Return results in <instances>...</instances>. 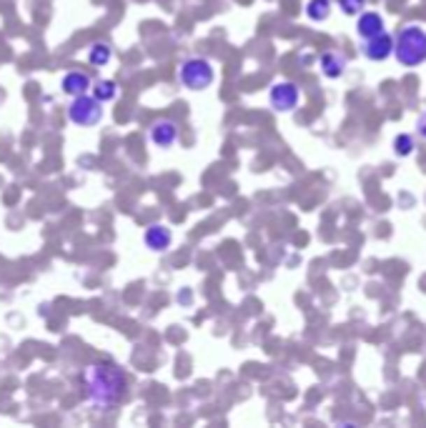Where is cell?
Returning a JSON list of instances; mask_svg holds the SVG:
<instances>
[{
  "label": "cell",
  "mask_w": 426,
  "mask_h": 428,
  "mask_svg": "<svg viewBox=\"0 0 426 428\" xmlns=\"http://www.w3.org/2000/svg\"><path fill=\"white\" fill-rule=\"evenodd\" d=\"M90 85H93V80H90V76H88V73H83V71H71V73H66V76H63V80H60L63 93L73 95V98H76V95L88 93Z\"/></svg>",
  "instance_id": "9c48e42d"
},
{
  "label": "cell",
  "mask_w": 426,
  "mask_h": 428,
  "mask_svg": "<svg viewBox=\"0 0 426 428\" xmlns=\"http://www.w3.org/2000/svg\"><path fill=\"white\" fill-rule=\"evenodd\" d=\"M178 80L186 85L188 90H206L216 80V71L211 66V60L206 58H188L180 63Z\"/></svg>",
  "instance_id": "3957f363"
},
{
  "label": "cell",
  "mask_w": 426,
  "mask_h": 428,
  "mask_svg": "<svg viewBox=\"0 0 426 428\" xmlns=\"http://www.w3.org/2000/svg\"><path fill=\"white\" fill-rule=\"evenodd\" d=\"M306 15L313 23H321L331 15V0H308L306 3Z\"/></svg>",
  "instance_id": "5bb4252c"
},
{
  "label": "cell",
  "mask_w": 426,
  "mask_h": 428,
  "mask_svg": "<svg viewBox=\"0 0 426 428\" xmlns=\"http://www.w3.org/2000/svg\"><path fill=\"white\" fill-rule=\"evenodd\" d=\"M111 58H113V48H111V43H108V41H98V43H93V45L88 48V60H90V66H96V68L108 66Z\"/></svg>",
  "instance_id": "4fadbf2b"
},
{
  "label": "cell",
  "mask_w": 426,
  "mask_h": 428,
  "mask_svg": "<svg viewBox=\"0 0 426 428\" xmlns=\"http://www.w3.org/2000/svg\"><path fill=\"white\" fill-rule=\"evenodd\" d=\"M394 148H397V155L406 158V155L414 150V138L409 136V133H402V136H397V141H394Z\"/></svg>",
  "instance_id": "9a60e30c"
},
{
  "label": "cell",
  "mask_w": 426,
  "mask_h": 428,
  "mask_svg": "<svg viewBox=\"0 0 426 428\" xmlns=\"http://www.w3.org/2000/svg\"><path fill=\"white\" fill-rule=\"evenodd\" d=\"M394 55L406 68L421 66L426 60V30L421 25H404L394 43Z\"/></svg>",
  "instance_id": "7a4b0ae2"
},
{
  "label": "cell",
  "mask_w": 426,
  "mask_h": 428,
  "mask_svg": "<svg viewBox=\"0 0 426 428\" xmlns=\"http://www.w3.org/2000/svg\"><path fill=\"white\" fill-rule=\"evenodd\" d=\"M68 118H71V123L80 125V128H93V125L103 120V103L88 93L76 95L71 106H68Z\"/></svg>",
  "instance_id": "277c9868"
},
{
  "label": "cell",
  "mask_w": 426,
  "mask_h": 428,
  "mask_svg": "<svg viewBox=\"0 0 426 428\" xmlns=\"http://www.w3.org/2000/svg\"><path fill=\"white\" fill-rule=\"evenodd\" d=\"M391 53H394V41H391V36L386 33V30H381V33H376V36L367 38V43H364V55H367L369 60H374V63L386 60Z\"/></svg>",
  "instance_id": "52a82bcc"
},
{
  "label": "cell",
  "mask_w": 426,
  "mask_h": 428,
  "mask_svg": "<svg viewBox=\"0 0 426 428\" xmlns=\"http://www.w3.org/2000/svg\"><path fill=\"white\" fill-rule=\"evenodd\" d=\"M339 8L343 15H359L367 8V0H339Z\"/></svg>",
  "instance_id": "2e32d148"
},
{
  "label": "cell",
  "mask_w": 426,
  "mask_h": 428,
  "mask_svg": "<svg viewBox=\"0 0 426 428\" xmlns=\"http://www.w3.org/2000/svg\"><path fill=\"white\" fill-rule=\"evenodd\" d=\"M343 71H346V58H343L341 53L329 50V53L321 55V73H324L326 78L336 80V78L343 76Z\"/></svg>",
  "instance_id": "8fae6325"
},
{
  "label": "cell",
  "mask_w": 426,
  "mask_h": 428,
  "mask_svg": "<svg viewBox=\"0 0 426 428\" xmlns=\"http://www.w3.org/2000/svg\"><path fill=\"white\" fill-rule=\"evenodd\" d=\"M148 136L153 141V145H158V148H171L178 141V125L171 118H161L156 123H150Z\"/></svg>",
  "instance_id": "8992f818"
},
{
  "label": "cell",
  "mask_w": 426,
  "mask_h": 428,
  "mask_svg": "<svg viewBox=\"0 0 426 428\" xmlns=\"http://www.w3.org/2000/svg\"><path fill=\"white\" fill-rule=\"evenodd\" d=\"M143 243L148 245L150 250L161 253V250H169L171 248V243H173V233H171V228L161 226V223H153V226L145 228Z\"/></svg>",
  "instance_id": "ba28073f"
},
{
  "label": "cell",
  "mask_w": 426,
  "mask_h": 428,
  "mask_svg": "<svg viewBox=\"0 0 426 428\" xmlns=\"http://www.w3.org/2000/svg\"><path fill=\"white\" fill-rule=\"evenodd\" d=\"M269 101L274 106V110H278V113H291V110H296V106L301 101V90L291 80H281V83L271 88Z\"/></svg>",
  "instance_id": "5b68a950"
},
{
  "label": "cell",
  "mask_w": 426,
  "mask_h": 428,
  "mask_svg": "<svg viewBox=\"0 0 426 428\" xmlns=\"http://www.w3.org/2000/svg\"><path fill=\"white\" fill-rule=\"evenodd\" d=\"M356 30H359V36L367 41V38L376 36L384 30V18L374 10H361L359 13V20H356Z\"/></svg>",
  "instance_id": "30bf717a"
},
{
  "label": "cell",
  "mask_w": 426,
  "mask_h": 428,
  "mask_svg": "<svg viewBox=\"0 0 426 428\" xmlns=\"http://www.w3.org/2000/svg\"><path fill=\"white\" fill-rule=\"evenodd\" d=\"M90 95L98 98L101 103H111L118 98V83L111 80V78H101V80H96V83L90 85Z\"/></svg>",
  "instance_id": "7c38bea8"
},
{
  "label": "cell",
  "mask_w": 426,
  "mask_h": 428,
  "mask_svg": "<svg viewBox=\"0 0 426 428\" xmlns=\"http://www.w3.org/2000/svg\"><path fill=\"white\" fill-rule=\"evenodd\" d=\"M416 133H419L421 138H426V113L421 115L419 120H416Z\"/></svg>",
  "instance_id": "e0dca14e"
},
{
  "label": "cell",
  "mask_w": 426,
  "mask_h": 428,
  "mask_svg": "<svg viewBox=\"0 0 426 428\" xmlns=\"http://www.w3.org/2000/svg\"><path fill=\"white\" fill-rule=\"evenodd\" d=\"M88 388L90 401L98 408H108L120 401V396L126 391V378L113 366H93L88 373Z\"/></svg>",
  "instance_id": "6da1fadb"
}]
</instances>
